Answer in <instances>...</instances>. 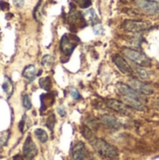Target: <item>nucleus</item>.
Segmentation results:
<instances>
[{
    "instance_id": "4468645a",
    "label": "nucleus",
    "mask_w": 159,
    "mask_h": 160,
    "mask_svg": "<svg viewBox=\"0 0 159 160\" xmlns=\"http://www.w3.org/2000/svg\"><path fill=\"white\" fill-rule=\"evenodd\" d=\"M2 87H3V90L6 93L7 98H10V97L12 96L13 91H14V86H13V83H12L11 80L7 76H5V81H4V83H3Z\"/></svg>"
},
{
    "instance_id": "20e7f679",
    "label": "nucleus",
    "mask_w": 159,
    "mask_h": 160,
    "mask_svg": "<svg viewBox=\"0 0 159 160\" xmlns=\"http://www.w3.org/2000/svg\"><path fill=\"white\" fill-rule=\"evenodd\" d=\"M79 38L74 35H64L60 41V49L66 55H70L79 43Z\"/></svg>"
},
{
    "instance_id": "f8f14e48",
    "label": "nucleus",
    "mask_w": 159,
    "mask_h": 160,
    "mask_svg": "<svg viewBox=\"0 0 159 160\" xmlns=\"http://www.w3.org/2000/svg\"><path fill=\"white\" fill-rule=\"evenodd\" d=\"M106 105L110 109H112L119 113H122V114H125V112H127L126 106L121 101L116 100V99H106Z\"/></svg>"
},
{
    "instance_id": "423d86ee",
    "label": "nucleus",
    "mask_w": 159,
    "mask_h": 160,
    "mask_svg": "<svg viewBox=\"0 0 159 160\" xmlns=\"http://www.w3.org/2000/svg\"><path fill=\"white\" fill-rule=\"evenodd\" d=\"M138 7L146 13L157 14L159 13V3L151 0H137Z\"/></svg>"
},
{
    "instance_id": "f3484780",
    "label": "nucleus",
    "mask_w": 159,
    "mask_h": 160,
    "mask_svg": "<svg viewBox=\"0 0 159 160\" xmlns=\"http://www.w3.org/2000/svg\"><path fill=\"white\" fill-rule=\"evenodd\" d=\"M39 85L42 89L46 90V91H50L51 87H52V82H51V79L50 77H45V78H41L39 80Z\"/></svg>"
},
{
    "instance_id": "6e6552de",
    "label": "nucleus",
    "mask_w": 159,
    "mask_h": 160,
    "mask_svg": "<svg viewBox=\"0 0 159 160\" xmlns=\"http://www.w3.org/2000/svg\"><path fill=\"white\" fill-rule=\"evenodd\" d=\"M128 82H129V86H131L135 91H137L142 95H152L154 93L151 86H149L148 84H146L143 82H141L136 79H130Z\"/></svg>"
},
{
    "instance_id": "1a4fd4ad",
    "label": "nucleus",
    "mask_w": 159,
    "mask_h": 160,
    "mask_svg": "<svg viewBox=\"0 0 159 160\" xmlns=\"http://www.w3.org/2000/svg\"><path fill=\"white\" fill-rule=\"evenodd\" d=\"M112 60L114 62V64L116 65V67L118 68V69L123 72L124 74H132L133 73V69L132 68L129 66V64L119 54H115L112 56Z\"/></svg>"
},
{
    "instance_id": "0eeeda50",
    "label": "nucleus",
    "mask_w": 159,
    "mask_h": 160,
    "mask_svg": "<svg viewBox=\"0 0 159 160\" xmlns=\"http://www.w3.org/2000/svg\"><path fill=\"white\" fill-rule=\"evenodd\" d=\"M22 152H23V157L27 159H32L34 158L37 154V149L36 144L34 143L32 138L28 136L24 142L23 147H22Z\"/></svg>"
},
{
    "instance_id": "bb28decb",
    "label": "nucleus",
    "mask_w": 159,
    "mask_h": 160,
    "mask_svg": "<svg viewBox=\"0 0 159 160\" xmlns=\"http://www.w3.org/2000/svg\"><path fill=\"white\" fill-rule=\"evenodd\" d=\"M57 112H58V113H59V115H60L61 117H64V116L66 115V110H65V108H64L63 106L58 107Z\"/></svg>"
},
{
    "instance_id": "9d476101",
    "label": "nucleus",
    "mask_w": 159,
    "mask_h": 160,
    "mask_svg": "<svg viewBox=\"0 0 159 160\" xmlns=\"http://www.w3.org/2000/svg\"><path fill=\"white\" fill-rule=\"evenodd\" d=\"M86 155L85 144L82 142H78L72 149L73 160H83Z\"/></svg>"
},
{
    "instance_id": "cd10ccee",
    "label": "nucleus",
    "mask_w": 159,
    "mask_h": 160,
    "mask_svg": "<svg viewBox=\"0 0 159 160\" xmlns=\"http://www.w3.org/2000/svg\"><path fill=\"white\" fill-rule=\"evenodd\" d=\"M13 3L17 8H22L23 6L24 0H13Z\"/></svg>"
},
{
    "instance_id": "7ed1b4c3",
    "label": "nucleus",
    "mask_w": 159,
    "mask_h": 160,
    "mask_svg": "<svg viewBox=\"0 0 159 160\" xmlns=\"http://www.w3.org/2000/svg\"><path fill=\"white\" fill-rule=\"evenodd\" d=\"M124 54L128 59H130L131 61H133L134 63L141 67H149L151 65V60L142 52L133 49H125Z\"/></svg>"
},
{
    "instance_id": "aec40b11",
    "label": "nucleus",
    "mask_w": 159,
    "mask_h": 160,
    "mask_svg": "<svg viewBox=\"0 0 159 160\" xmlns=\"http://www.w3.org/2000/svg\"><path fill=\"white\" fill-rule=\"evenodd\" d=\"M136 71L138 73V75L140 76V78L143 79V80H147L149 78V75L147 73V71L145 69H143V68H140V67H137L136 68Z\"/></svg>"
},
{
    "instance_id": "412c9836",
    "label": "nucleus",
    "mask_w": 159,
    "mask_h": 160,
    "mask_svg": "<svg viewBox=\"0 0 159 160\" xmlns=\"http://www.w3.org/2000/svg\"><path fill=\"white\" fill-rule=\"evenodd\" d=\"M53 62V58L52 56L51 55H45L43 58H42V61H41V64L43 66H51Z\"/></svg>"
},
{
    "instance_id": "2eb2a0df",
    "label": "nucleus",
    "mask_w": 159,
    "mask_h": 160,
    "mask_svg": "<svg viewBox=\"0 0 159 160\" xmlns=\"http://www.w3.org/2000/svg\"><path fill=\"white\" fill-rule=\"evenodd\" d=\"M81 132H82V135L85 138V140L88 141V142L95 137V134L93 133L92 129L89 128L87 126H82L81 128Z\"/></svg>"
},
{
    "instance_id": "393cba45",
    "label": "nucleus",
    "mask_w": 159,
    "mask_h": 160,
    "mask_svg": "<svg viewBox=\"0 0 159 160\" xmlns=\"http://www.w3.org/2000/svg\"><path fill=\"white\" fill-rule=\"evenodd\" d=\"M70 95H71V97L74 98V99H80L81 98V95H80V93H79V91L77 90V89H71V91H70Z\"/></svg>"
},
{
    "instance_id": "ddd939ff",
    "label": "nucleus",
    "mask_w": 159,
    "mask_h": 160,
    "mask_svg": "<svg viewBox=\"0 0 159 160\" xmlns=\"http://www.w3.org/2000/svg\"><path fill=\"white\" fill-rule=\"evenodd\" d=\"M22 76L27 79L30 82H33L37 76V69H36V67L34 65H29V66H26L22 71Z\"/></svg>"
},
{
    "instance_id": "a878e982",
    "label": "nucleus",
    "mask_w": 159,
    "mask_h": 160,
    "mask_svg": "<svg viewBox=\"0 0 159 160\" xmlns=\"http://www.w3.org/2000/svg\"><path fill=\"white\" fill-rule=\"evenodd\" d=\"M0 8H1L2 10H7V9L9 8V5H8V3H7V2L0 1Z\"/></svg>"
},
{
    "instance_id": "f257e3e1",
    "label": "nucleus",
    "mask_w": 159,
    "mask_h": 160,
    "mask_svg": "<svg viewBox=\"0 0 159 160\" xmlns=\"http://www.w3.org/2000/svg\"><path fill=\"white\" fill-rule=\"evenodd\" d=\"M96 152L103 158L107 160H115L118 158V150L115 146L112 145L103 139L97 138L96 136L89 142Z\"/></svg>"
},
{
    "instance_id": "9b49d317",
    "label": "nucleus",
    "mask_w": 159,
    "mask_h": 160,
    "mask_svg": "<svg viewBox=\"0 0 159 160\" xmlns=\"http://www.w3.org/2000/svg\"><path fill=\"white\" fill-rule=\"evenodd\" d=\"M100 121L109 128H114V129H118L121 127V123L118 121V119H116L114 116L112 115H108V114H104L100 117Z\"/></svg>"
},
{
    "instance_id": "dca6fc26",
    "label": "nucleus",
    "mask_w": 159,
    "mask_h": 160,
    "mask_svg": "<svg viewBox=\"0 0 159 160\" xmlns=\"http://www.w3.org/2000/svg\"><path fill=\"white\" fill-rule=\"evenodd\" d=\"M35 135L38 139V141L42 143H45L48 141V134L45 130L41 128H37L35 130Z\"/></svg>"
},
{
    "instance_id": "b1692460",
    "label": "nucleus",
    "mask_w": 159,
    "mask_h": 160,
    "mask_svg": "<svg viewBox=\"0 0 159 160\" xmlns=\"http://www.w3.org/2000/svg\"><path fill=\"white\" fill-rule=\"evenodd\" d=\"M25 123H26V115H23L21 122L19 123V129L21 130L22 133L24 132V128H25Z\"/></svg>"
},
{
    "instance_id": "4be33fe9",
    "label": "nucleus",
    "mask_w": 159,
    "mask_h": 160,
    "mask_svg": "<svg viewBox=\"0 0 159 160\" xmlns=\"http://www.w3.org/2000/svg\"><path fill=\"white\" fill-rule=\"evenodd\" d=\"M82 8H86L91 5V0H74Z\"/></svg>"
},
{
    "instance_id": "c85d7f7f",
    "label": "nucleus",
    "mask_w": 159,
    "mask_h": 160,
    "mask_svg": "<svg viewBox=\"0 0 159 160\" xmlns=\"http://www.w3.org/2000/svg\"><path fill=\"white\" fill-rule=\"evenodd\" d=\"M13 160H23V158H22L20 155H18V156H15V157L13 158Z\"/></svg>"
},
{
    "instance_id": "5701e85b",
    "label": "nucleus",
    "mask_w": 159,
    "mask_h": 160,
    "mask_svg": "<svg viewBox=\"0 0 159 160\" xmlns=\"http://www.w3.org/2000/svg\"><path fill=\"white\" fill-rule=\"evenodd\" d=\"M8 137H9V131H7L6 133H4V134L2 135V137L0 138V145H1V146L7 144V142Z\"/></svg>"
},
{
    "instance_id": "a211bd4d",
    "label": "nucleus",
    "mask_w": 159,
    "mask_h": 160,
    "mask_svg": "<svg viewBox=\"0 0 159 160\" xmlns=\"http://www.w3.org/2000/svg\"><path fill=\"white\" fill-rule=\"evenodd\" d=\"M22 106L25 110H30L32 108V103H31V99L29 98V96L27 94H25L22 97Z\"/></svg>"
},
{
    "instance_id": "39448f33",
    "label": "nucleus",
    "mask_w": 159,
    "mask_h": 160,
    "mask_svg": "<svg viewBox=\"0 0 159 160\" xmlns=\"http://www.w3.org/2000/svg\"><path fill=\"white\" fill-rule=\"evenodd\" d=\"M150 27V23L144 21H134L128 20L123 23V28L129 32H141L147 30Z\"/></svg>"
},
{
    "instance_id": "c756f323",
    "label": "nucleus",
    "mask_w": 159,
    "mask_h": 160,
    "mask_svg": "<svg viewBox=\"0 0 159 160\" xmlns=\"http://www.w3.org/2000/svg\"><path fill=\"white\" fill-rule=\"evenodd\" d=\"M153 1H155V2H157V3H159V0H153Z\"/></svg>"
},
{
    "instance_id": "6ab92c4d",
    "label": "nucleus",
    "mask_w": 159,
    "mask_h": 160,
    "mask_svg": "<svg viewBox=\"0 0 159 160\" xmlns=\"http://www.w3.org/2000/svg\"><path fill=\"white\" fill-rule=\"evenodd\" d=\"M54 124H55V116H54V114H51L47 119L46 126L51 131H52L53 128H54Z\"/></svg>"
},
{
    "instance_id": "7c9ffc66",
    "label": "nucleus",
    "mask_w": 159,
    "mask_h": 160,
    "mask_svg": "<svg viewBox=\"0 0 159 160\" xmlns=\"http://www.w3.org/2000/svg\"><path fill=\"white\" fill-rule=\"evenodd\" d=\"M158 106H159V101H158Z\"/></svg>"
},
{
    "instance_id": "f03ea898",
    "label": "nucleus",
    "mask_w": 159,
    "mask_h": 160,
    "mask_svg": "<svg viewBox=\"0 0 159 160\" xmlns=\"http://www.w3.org/2000/svg\"><path fill=\"white\" fill-rule=\"evenodd\" d=\"M119 92L127 98L131 106H133L137 110H143L144 107L142 105V98L139 95L137 91H135L131 86L127 85L125 83H118L117 85Z\"/></svg>"
}]
</instances>
